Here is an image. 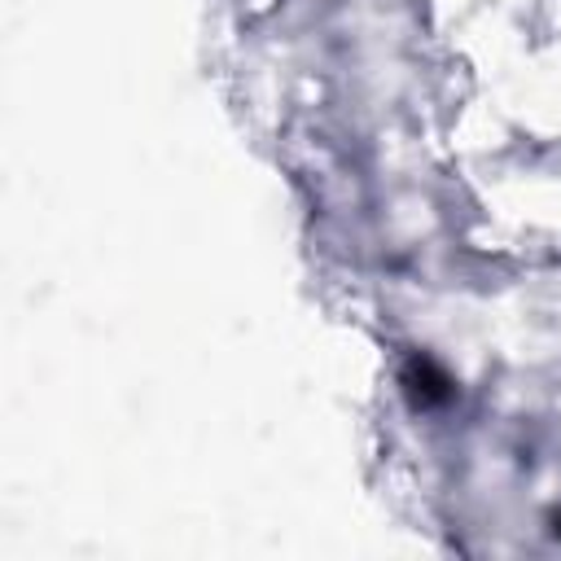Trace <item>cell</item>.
<instances>
[{"label":"cell","mask_w":561,"mask_h":561,"mask_svg":"<svg viewBox=\"0 0 561 561\" xmlns=\"http://www.w3.org/2000/svg\"><path fill=\"white\" fill-rule=\"evenodd\" d=\"M399 386H403V394H408V403H412L416 412L443 408V403H451V394H456L451 377H447L430 355H408V364H403V373H399Z\"/></svg>","instance_id":"obj_1"},{"label":"cell","mask_w":561,"mask_h":561,"mask_svg":"<svg viewBox=\"0 0 561 561\" xmlns=\"http://www.w3.org/2000/svg\"><path fill=\"white\" fill-rule=\"evenodd\" d=\"M557 530H561V522H557Z\"/></svg>","instance_id":"obj_2"}]
</instances>
